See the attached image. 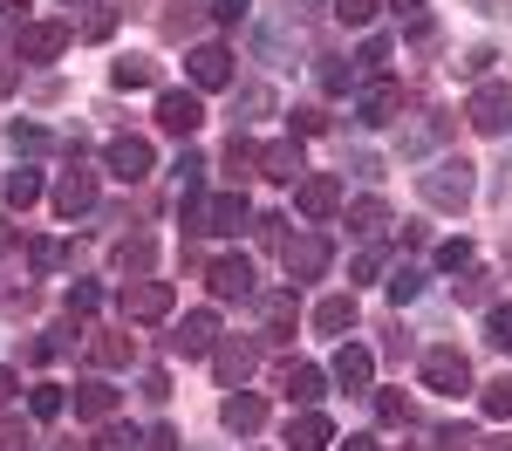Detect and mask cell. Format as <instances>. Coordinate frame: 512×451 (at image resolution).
I'll list each match as a JSON object with an SVG mask.
<instances>
[{
	"label": "cell",
	"mask_w": 512,
	"mask_h": 451,
	"mask_svg": "<svg viewBox=\"0 0 512 451\" xmlns=\"http://www.w3.org/2000/svg\"><path fill=\"white\" fill-rule=\"evenodd\" d=\"M417 192L437 205V212H458V205H472V192H478V178H472V164L465 158H437L424 178H417Z\"/></svg>",
	"instance_id": "cell-1"
},
{
	"label": "cell",
	"mask_w": 512,
	"mask_h": 451,
	"mask_svg": "<svg viewBox=\"0 0 512 451\" xmlns=\"http://www.w3.org/2000/svg\"><path fill=\"white\" fill-rule=\"evenodd\" d=\"M465 123L478 137H506L512 130V82H478L465 96Z\"/></svg>",
	"instance_id": "cell-2"
},
{
	"label": "cell",
	"mask_w": 512,
	"mask_h": 451,
	"mask_svg": "<svg viewBox=\"0 0 512 451\" xmlns=\"http://www.w3.org/2000/svg\"><path fill=\"white\" fill-rule=\"evenodd\" d=\"M171 308H178L171 281H130L123 287V322H164Z\"/></svg>",
	"instance_id": "cell-3"
},
{
	"label": "cell",
	"mask_w": 512,
	"mask_h": 451,
	"mask_svg": "<svg viewBox=\"0 0 512 451\" xmlns=\"http://www.w3.org/2000/svg\"><path fill=\"white\" fill-rule=\"evenodd\" d=\"M424 383H431L437 397L472 390V363H465V349H424Z\"/></svg>",
	"instance_id": "cell-4"
},
{
	"label": "cell",
	"mask_w": 512,
	"mask_h": 451,
	"mask_svg": "<svg viewBox=\"0 0 512 451\" xmlns=\"http://www.w3.org/2000/svg\"><path fill=\"white\" fill-rule=\"evenodd\" d=\"M294 205H301V219H335L342 212V178L335 171H308L294 185Z\"/></svg>",
	"instance_id": "cell-5"
},
{
	"label": "cell",
	"mask_w": 512,
	"mask_h": 451,
	"mask_svg": "<svg viewBox=\"0 0 512 451\" xmlns=\"http://www.w3.org/2000/svg\"><path fill=\"white\" fill-rule=\"evenodd\" d=\"M328 260H335V240H328V233H301V240H287V274H294V281H321Z\"/></svg>",
	"instance_id": "cell-6"
},
{
	"label": "cell",
	"mask_w": 512,
	"mask_h": 451,
	"mask_svg": "<svg viewBox=\"0 0 512 451\" xmlns=\"http://www.w3.org/2000/svg\"><path fill=\"white\" fill-rule=\"evenodd\" d=\"M185 76H192V89H226L233 82V55L219 41H198L192 55H185Z\"/></svg>",
	"instance_id": "cell-7"
},
{
	"label": "cell",
	"mask_w": 512,
	"mask_h": 451,
	"mask_svg": "<svg viewBox=\"0 0 512 451\" xmlns=\"http://www.w3.org/2000/svg\"><path fill=\"white\" fill-rule=\"evenodd\" d=\"M212 349H219V315L212 308H192L178 322V335H171V356H212Z\"/></svg>",
	"instance_id": "cell-8"
},
{
	"label": "cell",
	"mask_w": 512,
	"mask_h": 451,
	"mask_svg": "<svg viewBox=\"0 0 512 451\" xmlns=\"http://www.w3.org/2000/svg\"><path fill=\"white\" fill-rule=\"evenodd\" d=\"M62 48H69V28H62V21H28V28L14 35V55H21V62H55Z\"/></svg>",
	"instance_id": "cell-9"
},
{
	"label": "cell",
	"mask_w": 512,
	"mask_h": 451,
	"mask_svg": "<svg viewBox=\"0 0 512 451\" xmlns=\"http://www.w3.org/2000/svg\"><path fill=\"white\" fill-rule=\"evenodd\" d=\"M158 123L171 137H192L198 123H205V103H198V89H164L158 96Z\"/></svg>",
	"instance_id": "cell-10"
},
{
	"label": "cell",
	"mask_w": 512,
	"mask_h": 451,
	"mask_svg": "<svg viewBox=\"0 0 512 451\" xmlns=\"http://www.w3.org/2000/svg\"><path fill=\"white\" fill-rule=\"evenodd\" d=\"M205 281H212L219 301H253V260L226 253V260H212V267H205Z\"/></svg>",
	"instance_id": "cell-11"
},
{
	"label": "cell",
	"mask_w": 512,
	"mask_h": 451,
	"mask_svg": "<svg viewBox=\"0 0 512 451\" xmlns=\"http://www.w3.org/2000/svg\"><path fill=\"white\" fill-rule=\"evenodd\" d=\"M253 363H260V349H253V342H219V349H212V376H219V390H239V383H246V376H253Z\"/></svg>",
	"instance_id": "cell-12"
},
{
	"label": "cell",
	"mask_w": 512,
	"mask_h": 451,
	"mask_svg": "<svg viewBox=\"0 0 512 451\" xmlns=\"http://www.w3.org/2000/svg\"><path fill=\"white\" fill-rule=\"evenodd\" d=\"M103 164H110V178H123V185H137V178L151 171V144H144V137H110V151H103Z\"/></svg>",
	"instance_id": "cell-13"
},
{
	"label": "cell",
	"mask_w": 512,
	"mask_h": 451,
	"mask_svg": "<svg viewBox=\"0 0 512 451\" xmlns=\"http://www.w3.org/2000/svg\"><path fill=\"white\" fill-rule=\"evenodd\" d=\"M396 110H403V89H396V82H369L362 103H355V123L383 130V123H396Z\"/></svg>",
	"instance_id": "cell-14"
},
{
	"label": "cell",
	"mask_w": 512,
	"mask_h": 451,
	"mask_svg": "<svg viewBox=\"0 0 512 451\" xmlns=\"http://www.w3.org/2000/svg\"><path fill=\"white\" fill-rule=\"evenodd\" d=\"M117 383H103V376H89V383H76V417L82 424H110L117 417Z\"/></svg>",
	"instance_id": "cell-15"
},
{
	"label": "cell",
	"mask_w": 512,
	"mask_h": 451,
	"mask_svg": "<svg viewBox=\"0 0 512 451\" xmlns=\"http://www.w3.org/2000/svg\"><path fill=\"white\" fill-rule=\"evenodd\" d=\"M328 376H335L342 390H369V376H376V356H369L362 342H342V349H335V363H328Z\"/></svg>",
	"instance_id": "cell-16"
},
{
	"label": "cell",
	"mask_w": 512,
	"mask_h": 451,
	"mask_svg": "<svg viewBox=\"0 0 512 451\" xmlns=\"http://www.w3.org/2000/svg\"><path fill=\"white\" fill-rule=\"evenodd\" d=\"M89 205H96V171H62V185H55V212H62V219H76V212H89Z\"/></svg>",
	"instance_id": "cell-17"
},
{
	"label": "cell",
	"mask_w": 512,
	"mask_h": 451,
	"mask_svg": "<svg viewBox=\"0 0 512 451\" xmlns=\"http://www.w3.org/2000/svg\"><path fill=\"white\" fill-rule=\"evenodd\" d=\"M219 424H226V431H239V438H246V431H260V424H267V397H253V390H233V397L219 404Z\"/></svg>",
	"instance_id": "cell-18"
},
{
	"label": "cell",
	"mask_w": 512,
	"mask_h": 451,
	"mask_svg": "<svg viewBox=\"0 0 512 451\" xmlns=\"http://www.w3.org/2000/svg\"><path fill=\"white\" fill-rule=\"evenodd\" d=\"M321 383H328V376H321L315 363H287V369H280V397H287V404H308V410H315L321 404Z\"/></svg>",
	"instance_id": "cell-19"
},
{
	"label": "cell",
	"mask_w": 512,
	"mask_h": 451,
	"mask_svg": "<svg viewBox=\"0 0 512 451\" xmlns=\"http://www.w3.org/2000/svg\"><path fill=\"white\" fill-rule=\"evenodd\" d=\"M260 171H267V178H280V185H301V144H294V137L260 144Z\"/></svg>",
	"instance_id": "cell-20"
},
{
	"label": "cell",
	"mask_w": 512,
	"mask_h": 451,
	"mask_svg": "<svg viewBox=\"0 0 512 451\" xmlns=\"http://www.w3.org/2000/svg\"><path fill=\"white\" fill-rule=\"evenodd\" d=\"M287 445H294V451H328V445H335V424H328L321 410H301V417L287 424Z\"/></svg>",
	"instance_id": "cell-21"
},
{
	"label": "cell",
	"mask_w": 512,
	"mask_h": 451,
	"mask_svg": "<svg viewBox=\"0 0 512 451\" xmlns=\"http://www.w3.org/2000/svg\"><path fill=\"white\" fill-rule=\"evenodd\" d=\"M260 315H267V342H287L294 335V287H274V294H260Z\"/></svg>",
	"instance_id": "cell-22"
},
{
	"label": "cell",
	"mask_w": 512,
	"mask_h": 451,
	"mask_svg": "<svg viewBox=\"0 0 512 451\" xmlns=\"http://www.w3.org/2000/svg\"><path fill=\"white\" fill-rule=\"evenodd\" d=\"M246 219H253V205L239 199V192H219V199L205 205V233H239Z\"/></svg>",
	"instance_id": "cell-23"
},
{
	"label": "cell",
	"mask_w": 512,
	"mask_h": 451,
	"mask_svg": "<svg viewBox=\"0 0 512 451\" xmlns=\"http://www.w3.org/2000/svg\"><path fill=\"white\" fill-rule=\"evenodd\" d=\"M451 123H458V117H444V110H424V123H410V130H403V158H424V151H431V144L444 137V130H451Z\"/></svg>",
	"instance_id": "cell-24"
},
{
	"label": "cell",
	"mask_w": 512,
	"mask_h": 451,
	"mask_svg": "<svg viewBox=\"0 0 512 451\" xmlns=\"http://www.w3.org/2000/svg\"><path fill=\"white\" fill-rule=\"evenodd\" d=\"M315 328L321 335H342V328H355V294H328L315 308Z\"/></svg>",
	"instance_id": "cell-25"
},
{
	"label": "cell",
	"mask_w": 512,
	"mask_h": 451,
	"mask_svg": "<svg viewBox=\"0 0 512 451\" xmlns=\"http://www.w3.org/2000/svg\"><path fill=\"white\" fill-rule=\"evenodd\" d=\"M110 82H117V89H151V82H158V62H151V55H123L117 69H110Z\"/></svg>",
	"instance_id": "cell-26"
},
{
	"label": "cell",
	"mask_w": 512,
	"mask_h": 451,
	"mask_svg": "<svg viewBox=\"0 0 512 451\" xmlns=\"http://www.w3.org/2000/svg\"><path fill=\"white\" fill-rule=\"evenodd\" d=\"M383 69H390V41L369 35V41H362V55H355V82H383Z\"/></svg>",
	"instance_id": "cell-27"
},
{
	"label": "cell",
	"mask_w": 512,
	"mask_h": 451,
	"mask_svg": "<svg viewBox=\"0 0 512 451\" xmlns=\"http://www.w3.org/2000/svg\"><path fill=\"white\" fill-rule=\"evenodd\" d=\"M267 110H274V89L267 82H246L233 96V123H253V117H267Z\"/></svg>",
	"instance_id": "cell-28"
},
{
	"label": "cell",
	"mask_w": 512,
	"mask_h": 451,
	"mask_svg": "<svg viewBox=\"0 0 512 451\" xmlns=\"http://www.w3.org/2000/svg\"><path fill=\"white\" fill-rule=\"evenodd\" d=\"M130 356H137L130 335H96V342H89V363H96V369H123Z\"/></svg>",
	"instance_id": "cell-29"
},
{
	"label": "cell",
	"mask_w": 512,
	"mask_h": 451,
	"mask_svg": "<svg viewBox=\"0 0 512 451\" xmlns=\"http://www.w3.org/2000/svg\"><path fill=\"white\" fill-rule=\"evenodd\" d=\"M0 192H7V205H35L41 199V171H28V164H21V171H7V178H0Z\"/></svg>",
	"instance_id": "cell-30"
},
{
	"label": "cell",
	"mask_w": 512,
	"mask_h": 451,
	"mask_svg": "<svg viewBox=\"0 0 512 451\" xmlns=\"http://www.w3.org/2000/svg\"><path fill=\"white\" fill-rule=\"evenodd\" d=\"M349 226H355V233H383V226H390V205H383V199H355L349 205Z\"/></svg>",
	"instance_id": "cell-31"
},
{
	"label": "cell",
	"mask_w": 512,
	"mask_h": 451,
	"mask_svg": "<svg viewBox=\"0 0 512 451\" xmlns=\"http://www.w3.org/2000/svg\"><path fill=\"white\" fill-rule=\"evenodd\" d=\"M151 260H158V246L144 240V233H130V240L117 246V267H123V274H144V267H151Z\"/></svg>",
	"instance_id": "cell-32"
},
{
	"label": "cell",
	"mask_w": 512,
	"mask_h": 451,
	"mask_svg": "<svg viewBox=\"0 0 512 451\" xmlns=\"http://www.w3.org/2000/svg\"><path fill=\"white\" fill-rule=\"evenodd\" d=\"M478 410L506 424V417H512V376H492V383H485V397H478Z\"/></svg>",
	"instance_id": "cell-33"
},
{
	"label": "cell",
	"mask_w": 512,
	"mask_h": 451,
	"mask_svg": "<svg viewBox=\"0 0 512 451\" xmlns=\"http://www.w3.org/2000/svg\"><path fill=\"white\" fill-rule=\"evenodd\" d=\"M205 192H198V185H185V192H178V219H185V233H205Z\"/></svg>",
	"instance_id": "cell-34"
},
{
	"label": "cell",
	"mask_w": 512,
	"mask_h": 451,
	"mask_svg": "<svg viewBox=\"0 0 512 451\" xmlns=\"http://www.w3.org/2000/svg\"><path fill=\"white\" fill-rule=\"evenodd\" d=\"M417 294H424V267H396L390 274V301L403 308V301H417Z\"/></svg>",
	"instance_id": "cell-35"
},
{
	"label": "cell",
	"mask_w": 512,
	"mask_h": 451,
	"mask_svg": "<svg viewBox=\"0 0 512 451\" xmlns=\"http://www.w3.org/2000/svg\"><path fill=\"white\" fill-rule=\"evenodd\" d=\"M376 7H383V0H335V21H342V28H369Z\"/></svg>",
	"instance_id": "cell-36"
},
{
	"label": "cell",
	"mask_w": 512,
	"mask_h": 451,
	"mask_svg": "<svg viewBox=\"0 0 512 451\" xmlns=\"http://www.w3.org/2000/svg\"><path fill=\"white\" fill-rule=\"evenodd\" d=\"M7 144H14V151H48V130H41V123H7Z\"/></svg>",
	"instance_id": "cell-37"
},
{
	"label": "cell",
	"mask_w": 512,
	"mask_h": 451,
	"mask_svg": "<svg viewBox=\"0 0 512 451\" xmlns=\"http://www.w3.org/2000/svg\"><path fill=\"white\" fill-rule=\"evenodd\" d=\"M96 308H103V287H96V281L69 287V315H96Z\"/></svg>",
	"instance_id": "cell-38"
},
{
	"label": "cell",
	"mask_w": 512,
	"mask_h": 451,
	"mask_svg": "<svg viewBox=\"0 0 512 451\" xmlns=\"http://www.w3.org/2000/svg\"><path fill=\"white\" fill-rule=\"evenodd\" d=\"M485 342H492V349H512V308H492V315H485Z\"/></svg>",
	"instance_id": "cell-39"
},
{
	"label": "cell",
	"mask_w": 512,
	"mask_h": 451,
	"mask_svg": "<svg viewBox=\"0 0 512 451\" xmlns=\"http://www.w3.org/2000/svg\"><path fill=\"white\" fill-rule=\"evenodd\" d=\"M437 267H444V274H465V267H472V246H465V240H444V246H437Z\"/></svg>",
	"instance_id": "cell-40"
},
{
	"label": "cell",
	"mask_w": 512,
	"mask_h": 451,
	"mask_svg": "<svg viewBox=\"0 0 512 451\" xmlns=\"http://www.w3.org/2000/svg\"><path fill=\"white\" fill-rule=\"evenodd\" d=\"M28 267H35V274H55V267H62V246H55V240H35V246H28Z\"/></svg>",
	"instance_id": "cell-41"
},
{
	"label": "cell",
	"mask_w": 512,
	"mask_h": 451,
	"mask_svg": "<svg viewBox=\"0 0 512 451\" xmlns=\"http://www.w3.org/2000/svg\"><path fill=\"white\" fill-rule=\"evenodd\" d=\"M383 260H390V253H383V246H362V253H355V281H376V274H383Z\"/></svg>",
	"instance_id": "cell-42"
},
{
	"label": "cell",
	"mask_w": 512,
	"mask_h": 451,
	"mask_svg": "<svg viewBox=\"0 0 512 451\" xmlns=\"http://www.w3.org/2000/svg\"><path fill=\"white\" fill-rule=\"evenodd\" d=\"M130 445H144V438H137V431H117V424L96 431V451H130Z\"/></svg>",
	"instance_id": "cell-43"
},
{
	"label": "cell",
	"mask_w": 512,
	"mask_h": 451,
	"mask_svg": "<svg viewBox=\"0 0 512 451\" xmlns=\"http://www.w3.org/2000/svg\"><path fill=\"white\" fill-rule=\"evenodd\" d=\"M28 410H35V417H62V390H55V383H41L35 397H28Z\"/></svg>",
	"instance_id": "cell-44"
},
{
	"label": "cell",
	"mask_w": 512,
	"mask_h": 451,
	"mask_svg": "<svg viewBox=\"0 0 512 451\" xmlns=\"http://www.w3.org/2000/svg\"><path fill=\"white\" fill-rule=\"evenodd\" d=\"M485 294H492V274L465 267V281H458V301H485Z\"/></svg>",
	"instance_id": "cell-45"
},
{
	"label": "cell",
	"mask_w": 512,
	"mask_h": 451,
	"mask_svg": "<svg viewBox=\"0 0 512 451\" xmlns=\"http://www.w3.org/2000/svg\"><path fill=\"white\" fill-rule=\"evenodd\" d=\"M376 417H383V424H403V417H410L403 390H383V397H376Z\"/></svg>",
	"instance_id": "cell-46"
},
{
	"label": "cell",
	"mask_w": 512,
	"mask_h": 451,
	"mask_svg": "<svg viewBox=\"0 0 512 451\" xmlns=\"http://www.w3.org/2000/svg\"><path fill=\"white\" fill-rule=\"evenodd\" d=\"M110 28H117V7H96V14L82 21V35H89V41H110Z\"/></svg>",
	"instance_id": "cell-47"
},
{
	"label": "cell",
	"mask_w": 512,
	"mask_h": 451,
	"mask_svg": "<svg viewBox=\"0 0 512 451\" xmlns=\"http://www.w3.org/2000/svg\"><path fill=\"white\" fill-rule=\"evenodd\" d=\"M253 14V0H212V21H226V28H239Z\"/></svg>",
	"instance_id": "cell-48"
},
{
	"label": "cell",
	"mask_w": 512,
	"mask_h": 451,
	"mask_svg": "<svg viewBox=\"0 0 512 451\" xmlns=\"http://www.w3.org/2000/svg\"><path fill=\"white\" fill-rule=\"evenodd\" d=\"M35 438H28V424H14V417H0V451H28Z\"/></svg>",
	"instance_id": "cell-49"
},
{
	"label": "cell",
	"mask_w": 512,
	"mask_h": 451,
	"mask_svg": "<svg viewBox=\"0 0 512 451\" xmlns=\"http://www.w3.org/2000/svg\"><path fill=\"white\" fill-rule=\"evenodd\" d=\"M492 62H499V55H492V48H472V55H465V62H458V69H465V82H485V69H492Z\"/></svg>",
	"instance_id": "cell-50"
},
{
	"label": "cell",
	"mask_w": 512,
	"mask_h": 451,
	"mask_svg": "<svg viewBox=\"0 0 512 451\" xmlns=\"http://www.w3.org/2000/svg\"><path fill=\"white\" fill-rule=\"evenodd\" d=\"M437 451H472V431H465V424H444V431H437Z\"/></svg>",
	"instance_id": "cell-51"
},
{
	"label": "cell",
	"mask_w": 512,
	"mask_h": 451,
	"mask_svg": "<svg viewBox=\"0 0 512 451\" xmlns=\"http://www.w3.org/2000/svg\"><path fill=\"white\" fill-rule=\"evenodd\" d=\"M349 82H355V69H342V62H321V89H335V96H342Z\"/></svg>",
	"instance_id": "cell-52"
},
{
	"label": "cell",
	"mask_w": 512,
	"mask_h": 451,
	"mask_svg": "<svg viewBox=\"0 0 512 451\" xmlns=\"http://www.w3.org/2000/svg\"><path fill=\"white\" fill-rule=\"evenodd\" d=\"M321 130H328L321 110H294V137H321Z\"/></svg>",
	"instance_id": "cell-53"
},
{
	"label": "cell",
	"mask_w": 512,
	"mask_h": 451,
	"mask_svg": "<svg viewBox=\"0 0 512 451\" xmlns=\"http://www.w3.org/2000/svg\"><path fill=\"white\" fill-rule=\"evenodd\" d=\"M144 397H151V404H164V397H171V376H164V369H151V376H144Z\"/></svg>",
	"instance_id": "cell-54"
},
{
	"label": "cell",
	"mask_w": 512,
	"mask_h": 451,
	"mask_svg": "<svg viewBox=\"0 0 512 451\" xmlns=\"http://www.w3.org/2000/svg\"><path fill=\"white\" fill-rule=\"evenodd\" d=\"M144 451H178V431H171V424H158V431L144 438Z\"/></svg>",
	"instance_id": "cell-55"
},
{
	"label": "cell",
	"mask_w": 512,
	"mask_h": 451,
	"mask_svg": "<svg viewBox=\"0 0 512 451\" xmlns=\"http://www.w3.org/2000/svg\"><path fill=\"white\" fill-rule=\"evenodd\" d=\"M14 390H21V376H14V369H0V404H14Z\"/></svg>",
	"instance_id": "cell-56"
},
{
	"label": "cell",
	"mask_w": 512,
	"mask_h": 451,
	"mask_svg": "<svg viewBox=\"0 0 512 451\" xmlns=\"http://www.w3.org/2000/svg\"><path fill=\"white\" fill-rule=\"evenodd\" d=\"M342 451H376V438H349V445H342Z\"/></svg>",
	"instance_id": "cell-57"
},
{
	"label": "cell",
	"mask_w": 512,
	"mask_h": 451,
	"mask_svg": "<svg viewBox=\"0 0 512 451\" xmlns=\"http://www.w3.org/2000/svg\"><path fill=\"white\" fill-rule=\"evenodd\" d=\"M7 246H14V226H7V219H0V253H7Z\"/></svg>",
	"instance_id": "cell-58"
},
{
	"label": "cell",
	"mask_w": 512,
	"mask_h": 451,
	"mask_svg": "<svg viewBox=\"0 0 512 451\" xmlns=\"http://www.w3.org/2000/svg\"><path fill=\"white\" fill-rule=\"evenodd\" d=\"M485 451H512V438H492V445H485Z\"/></svg>",
	"instance_id": "cell-59"
},
{
	"label": "cell",
	"mask_w": 512,
	"mask_h": 451,
	"mask_svg": "<svg viewBox=\"0 0 512 451\" xmlns=\"http://www.w3.org/2000/svg\"><path fill=\"white\" fill-rule=\"evenodd\" d=\"M396 7H403V14H417V7H424V0H396Z\"/></svg>",
	"instance_id": "cell-60"
},
{
	"label": "cell",
	"mask_w": 512,
	"mask_h": 451,
	"mask_svg": "<svg viewBox=\"0 0 512 451\" xmlns=\"http://www.w3.org/2000/svg\"><path fill=\"white\" fill-rule=\"evenodd\" d=\"M478 7H499V0H478Z\"/></svg>",
	"instance_id": "cell-61"
}]
</instances>
